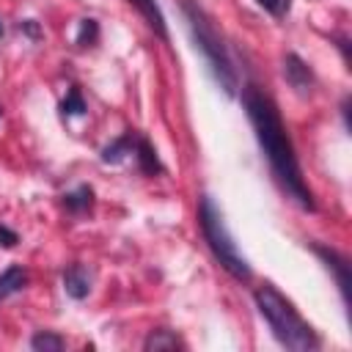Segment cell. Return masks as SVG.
Wrapping results in <instances>:
<instances>
[{
  "instance_id": "7a4b0ae2",
  "label": "cell",
  "mask_w": 352,
  "mask_h": 352,
  "mask_svg": "<svg viewBox=\"0 0 352 352\" xmlns=\"http://www.w3.org/2000/svg\"><path fill=\"white\" fill-rule=\"evenodd\" d=\"M256 305L258 314L267 319V324L272 327V336L294 352H308V349H319V336L314 333V327L297 314V308L270 283H261L256 289Z\"/></svg>"
},
{
  "instance_id": "4fadbf2b",
  "label": "cell",
  "mask_w": 352,
  "mask_h": 352,
  "mask_svg": "<svg viewBox=\"0 0 352 352\" xmlns=\"http://www.w3.org/2000/svg\"><path fill=\"white\" fill-rule=\"evenodd\" d=\"M148 352L154 349V352H160V349H176V346H184L179 338H176V333H170V330H154L148 338H146V344H143Z\"/></svg>"
},
{
  "instance_id": "ffe728a7",
  "label": "cell",
  "mask_w": 352,
  "mask_h": 352,
  "mask_svg": "<svg viewBox=\"0 0 352 352\" xmlns=\"http://www.w3.org/2000/svg\"><path fill=\"white\" fill-rule=\"evenodd\" d=\"M0 36H3V22H0Z\"/></svg>"
},
{
  "instance_id": "9c48e42d",
  "label": "cell",
  "mask_w": 352,
  "mask_h": 352,
  "mask_svg": "<svg viewBox=\"0 0 352 352\" xmlns=\"http://www.w3.org/2000/svg\"><path fill=\"white\" fill-rule=\"evenodd\" d=\"M25 283H28V272H25V267L11 264L6 272H0V300L16 294L19 289H25Z\"/></svg>"
},
{
  "instance_id": "277c9868",
  "label": "cell",
  "mask_w": 352,
  "mask_h": 352,
  "mask_svg": "<svg viewBox=\"0 0 352 352\" xmlns=\"http://www.w3.org/2000/svg\"><path fill=\"white\" fill-rule=\"evenodd\" d=\"M198 226H201V234H204L209 250L220 261V267L231 278H236V280H250L253 270H250L248 258L239 253V248H236V242H234V236H231V231H228L220 209L214 206V201L209 195H201V204H198Z\"/></svg>"
},
{
  "instance_id": "9a60e30c",
  "label": "cell",
  "mask_w": 352,
  "mask_h": 352,
  "mask_svg": "<svg viewBox=\"0 0 352 352\" xmlns=\"http://www.w3.org/2000/svg\"><path fill=\"white\" fill-rule=\"evenodd\" d=\"M96 38H99L96 19H82L80 22V33H77V44L80 47H91V44H96Z\"/></svg>"
},
{
  "instance_id": "8992f818",
  "label": "cell",
  "mask_w": 352,
  "mask_h": 352,
  "mask_svg": "<svg viewBox=\"0 0 352 352\" xmlns=\"http://www.w3.org/2000/svg\"><path fill=\"white\" fill-rule=\"evenodd\" d=\"M311 248H314V253L327 264V270L336 272L341 297H344V302H346V300H349V264H346V258H344L341 253H336L333 248H324V245H311Z\"/></svg>"
},
{
  "instance_id": "5bb4252c",
  "label": "cell",
  "mask_w": 352,
  "mask_h": 352,
  "mask_svg": "<svg viewBox=\"0 0 352 352\" xmlns=\"http://www.w3.org/2000/svg\"><path fill=\"white\" fill-rule=\"evenodd\" d=\"M30 346L38 349V352H60V349H63V338L55 336V333L41 330V333H36V336L30 338Z\"/></svg>"
},
{
  "instance_id": "30bf717a",
  "label": "cell",
  "mask_w": 352,
  "mask_h": 352,
  "mask_svg": "<svg viewBox=\"0 0 352 352\" xmlns=\"http://www.w3.org/2000/svg\"><path fill=\"white\" fill-rule=\"evenodd\" d=\"M135 157H138V165H140V170H143V173L154 176V173H160V170H162L160 157H157V151L151 148V143H148L146 138H135Z\"/></svg>"
},
{
  "instance_id": "6da1fadb",
  "label": "cell",
  "mask_w": 352,
  "mask_h": 352,
  "mask_svg": "<svg viewBox=\"0 0 352 352\" xmlns=\"http://www.w3.org/2000/svg\"><path fill=\"white\" fill-rule=\"evenodd\" d=\"M242 102H245V110H248V118L253 124V132H256V140L258 146L264 148L267 154V162L278 179V184L283 187V192L302 209L314 212L316 204H314V192L308 190L305 179H302V170H300V162H297V154H294V146L286 135V126L280 121V113L275 107V102L258 88V85H248L245 94H242Z\"/></svg>"
},
{
  "instance_id": "ba28073f",
  "label": "cell",
  "mask_w": 352,
  "mask_h": 352,
  "mask_svg": "<svg viewBox=\"0 0 352 352\" xmlns=\"http://www.w3.org/2000/svg\"><path fill=\"white\" fill-rule=\"evenodd\" d=\"M129 3L140 11V16L146 19V25H148L160 38H165V41H168V25H165V16H162V11H160L157 0H129Z\"/></svg>"
},
{
  "instance_id": "52a82bcc",
  "label": "cell",
  "mask_w": 352,
  "mask_h": 352,
  "mask_svg": "<svg viewBox=\"0 0 352 352\" xmlns=\"http://www.w3.org/2000/svg\"><path fill=\"white\" fill-rule=\"evenodd\" d=\"M63 289H66V294L74 297V300L88 297V292H91V272H88L82 264L66 267V272H63Z\"/></svg>"
},
{
  "instance_id": "e0dca14e",
  "label": "cell",
  "mask_w": 352,
  "mask_h": 352,
  "mask_svg": "<svg viewBox=\"0 0 352 352\" xmlns=\"http://www.w3.org/2000/svg\"><path fill=\"white\" fill-rule=\"evenodd\" d=\"M264 11H270L272 16H286L292 8V0H256Z\"/></svg>"
},
{
  "instance_id": "ac0fdd59",
  "label": "cell",
  "mask_w": 352,
  "mask_h": 352,
  "mask_svg": "<svg viewBox=\"0 0 352 352\" xmlns=\"http://www.w3.org/2000/svg\"><path fill=\"white\" fill-rule=\"evenodd\" d=\"M0 242L6 245V248H14L16 242H19V236L11 231V228H6V226H0Z\"/></svg>"
},
{
  "instance_id": "7c38bea8",
  "label": "cell",
  "mask_w": 352,
  "mask_h": 352,
  "mask_svg": "<svg viewBox=\"0 0 352 352\" xmlns=\"http://www.w3.org/2000/svg\"><path fill=\"white\" fill-rule=\"evenodd\" d=\"M91 204H94V190L88 184H80L77 190H72V192L63 195V206L69 212H85Z\"/></svg>"
},
{
  "instance_id": "2e32d148",
  "label": "cell",
  "mask_w": 352,
  "mask_h": 352,
  "mask_svg": "<svg viewBox=\"0 0 352 352\" xmlns=\"http://www.w3.org/2000/svg\"><path fill=\"white\" fill-rule=\"evenodd\" d=\"M60 110H63V116H82L85 113V102H82V96H80L77 88H72L66 94V99L60 102Z\"/></svg>"
},
{
  "instance_id": "d6986e66",
  "label": "cell",
  "mask_w": 352,
  "mask_h": 352,
  "mask_svg": "<svg viewBox=\"0 0 352 352\" xmlns=\"http://www.w3.org/2000/svg\"><path fill=\"white\" fill-rule=\"evenodd\" d=\"M19 28H25V30H28L30 36H38V28H36V22H33V19H28V22H22Z\"/></svg>"
},
{
  "instance_id": "5b68a950",
  "label": "cell",
  "mask_w": 352,
  "mask_h": 352,
  "mask_svg": "<svg viewBox=\"0 0 352 352\" xmlns=\"http://www.w3.org/2000/svg\"><path fill=\"white\" fill-rule=\"evenodd\" d=\"M283 77H286V82L297 91V94H308L311 88H314V74H311V69L302 63V58L300 55H294V52H289L286 58H283Z\"/></svg>"
},
{
  "instance_id": "8fae6325",
  "label": "cell",
  "mask_w": 352,
  "mask_h": 352,
  "mask_svg": "<svg viewBox=\"0 0 352 352\" xmlns=\"http://www.w3.org/2000/svg\"><path fill=\"white\" fill-rule=\"evenodd\" d=\"M132 151H135V135L126 132V135L116 138L110 146L102 148V162H121V160H124L126 154H132Z\"/></svg>"
},
{
  "instance_id": "3957f363",
  "label": "cell",
  "mask_w": 352,
  "mask_h": 352,
  "mask_svg": "<svg viewBox=\"0 0 352 352\" xmlns=\"http://www.w3.org/2000/svg\"><path fill=\"white\" fill-rule=\"evenodd\" d=\"M182 11H184V16H187L192 41H195V47L201 50V55H204V60H206L212 77L217 80V85H220L228 96H234L236 88H239L236 69H234V63H231V58H228V50H226V44H223L217 28H214L212 19H209V14H206L201 6H195L192 0H184V3H182Z\"/></svg>"
}]
</instances>
